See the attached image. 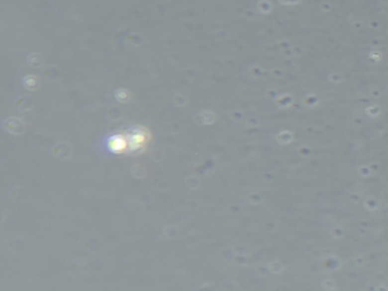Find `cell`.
Segmentation results:
<instances>
[{
    "label": "cell",
    "instance_id": "1",
    "mask_svg": "<svg viewBox=\"0 0 388 291\" xmlns=\"http://www.w3.org/2000/svg\"><path fill=\"white\" fill-rule=\"evenodd\" d=\"M129 141V152H141L146 149L147 140H149V132L141 126H135L127 129L124 132Z\"/></svg>",
    "mask_w": 388,
    "mask_h": 291
},
{
    "label": "cell",
    "instance_id": "2",
    "mask_svg": "<svg viewBox=\"0 0 388 291\" xmlns=\"http://www.w3.org/2000/svg\"><path fill=\"white\" fill-rule=\"evenodd\" d=\"M106 150L114 153V155H120V153H126L129 152V141L126 134H112L111 137L106 138L105 141Z\"/></svg>",
    "mask_w": 388,
    "mask_h": 291
}]
</instances>
